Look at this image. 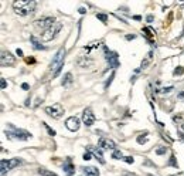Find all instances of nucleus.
I'll return each instance as SVG.
<instances>
[{
  "label": "nucleus",
  "mask_w": 184,
  "mask_h": 176,
  "mask_svg": "<svg viewBox=\"0 0 184 176\" xmlns=\"http://www.w3.org/2000/svg\"><path fill=\"white\" fill-rule=\"evenodd\" d=\"M37 4L34 0H16L13 1V9L18 16H30L35 12Z\"/></svg>",
  "instance_id": "1"
},
{
  "label": "nucleus",
  "mask_w": 184,
  "mask_h": 176,
  "mask_svg": "<svg viewBox=\"0 0 184 176\" xmlns=\"http://www.w3.org/2000/svg\"><path fill=\"white\" fill-rule=\"evenodd\" d=\"M65 53H67V50H65L64 47H61V48L57 51V54L54 55V58L51 60L50 72H51V75H52V78L58 77L60 71H61V68H62V65H64V60H65Z\"/></svg>",
  "instance_id": "2"
},
{
  "label": "nucleus",
  "mask_w": 184,
  "mask_h": 176,
  "mask_svg": "<svg viewBox=\"0 0 184 176\" xmlns=\"http://www.w3.org/2000/svg\"><path fill=\"white\" fill-rule=\"evenodd\" d=\"M9 128L12 131H4L6 136L9 139H17V141H27V139H31V134L29 131H24V129H18L16 128L13 123H9Z\"/></svg>",
  "instance_id": "3"
},
{
  "label": "nucleus",
  "mask_w": 184,
  "mask_h": 176,
  "mask_svg": "<svg viewBox=\"0 0 184 176\" xmlns=\"http://www.w3.org/2000/svg\"><path fill=\"white\" fill-rule=\"evenodd\" d=\"M61 27H62V24H61L60 21H57L54 26H51L50 29H47L45 31L41 33V40H43V41H51L52 38L57 37V34H58L60 30H61Z\"/></svg>",
  "instance_id": "4"
},
{
  "label": "nucleus",
  "mask_w": 184,
  "mask_h": 176,
  "mask_svg": "<svg viewBox=\"0 0 184 176\" xmlns=\"http://www.w3.org/2000/svg\"><path fill=\"white\" fill-rule=\"evenodd\" d=\"M23 160L18 158H12V159H1L0 162V166H1V176L6 175V172H9L10 169L16 168L18 165H21Z\"/></svg>",
  "instance_id": "5"
},
{
  "label": "nucleus",
  "mask_w": 184,
  "mask_h": 176,
  "mask_svg": "<svg viewBox=\"0 0 184 176\" xmlns=\"http://www.w3.org/2000/svg\"><path fill=\"white\" fill-rule=\"evenodd\" d=\"M103 51H105V58H106L108 64H109L112 68H117V67L120 65V63H119V55H117V53L112 51V50H109L106 46L103 47Z\"/></svg>",
  "instance_id": "6"
},
{
  "label": "nucleus",
  "mask_w": 184,
  "mask_h": 176,
  "mask_svg": "<svg viewBox=\"0 0 184 176\" xmlns=\"http://www.w3.org/2000/svg\"><path fill=\"white\" fill-rule=\"evenodd\" d=\"M44 111H45V114L48 117L54 118V119H58V118H61L64 115V108H62L61 104H52V105L47 106Z\"/></svg>",
  "instance_id": "7"
},
{
  "label": "nucleus",
  "mask_w": 184,
  "mask_h": 176,
  "mask_svg": "<svg viewBox=\"0 0 184 176\" xmlns=\"http://www.w3.org/2000/svg\"><path fill=\"white\" fill-rule=\"evenodd\" d=\"M55 23H57V20L54 17H41V18H38V20L34 21V26H35L37 29L45 31L47 29H50L51 26H54Z\"/></svg>",
  "instance_id": "8"
},
{
  "label": "nucleus",
  "mask_w": 184,
  "mask_h": 176,
  "mask_svg": "<svg viewBox=\"0 0 184 176\" xmlns=\"http://www.w3.org/2000/svg\"><path fill=\"white\" fill-rule=\"evenodd\" d=\"M0 64H1V67H13L16 64V57L10 51H1Z\"/></svg>",
  "instance_id": "9"
},
{
  "label": "nucleus",
  "mask_w": 184,
  "mask_h": 176,
  "mask_svg": "<svg viewBox=\"0 0 184 176\" xmlns=\"http://www.w3.org/2000/svg\"><path fill=\"white\" fill-rule=\"evenodd\" d=\"M82 122L86 126H92L95 123V115H94L91 108H85L84 109V112H82Z\"/></svg>",
  "instance_id": "10"
},
{
  "label": "nucleus",
  "mask_w": 184,
  "mask_h": 176,
  "mask_svg": "<svg viewBox=\"0 0 184 176\" xmlns=\"http://www.w3.org/2000/svg\"><path fill=\"white\" fill-rule=\"evenodd\" d=\"M65 126H67L71 132H77V131L79 129V126H81L79 118H77V117H69L67 121H65Z\"/></svg>",
  "instance_id": "11"
},
{
  "label": "nucleus",
  "mask_w": 184,
  "mask_h": 176,
  "mask_svg": "<svg viewBox=\"0 0 184 176\" xmlns=\"http://www.w3.org/2000/svg\"><path fill=\"white\" fill-rule=\"evenodd\" d=\"M98 146H99V149H112V151L116 149V143L112 141V139L105 138V136H102L99 141H98Z\"/></svg>",
  "instance_id": "12"
},
{
  "label": "nucleus",
  "mask_w": 184,
  "mask_h": 176,
  "mask_svg": "<svg viewBox=\"0 0 184 176\" xmlns=\"http://www.w3.org/2000/svg\"><path fill=\"white\" fill-rule=\"evenodd\" d=\"M86 149H88V151H89V152L95 156V158L99 160V163H102V165L105 163V159H103V156H102V151H100V149H98V148H92V146H88Z\"/></svg>",
  "instance_id": "13"
},
{
  "label": "nucleus",
  "mask_w": 184,
  "mask_h": 176,
  "mask_svg": "<svg viewBox=\"0 0 184 176\" xmlns=\"http://www.w3.org/2000/svg\"><path fill=\"white\" fill-rule=\"evenodd\" d=\"M62 169H64V172L67 173L68 176H72L74 175V172H75V166L72 165V160L68 158L67 159V162L64 163V166H62Z\"/></svg>",
  "instance_id": "14"
},
{
  "label": "nucleus",
  "mask_w": 184,
  "mask_h": 176,
  "mask_svg": "<svg viewBox=\"0 0 184 176\" xmlns=\"http://www.w3.org/2000/svg\"><path fill=\"white\" fill-rule=\"evenodd\" d=\"M82 172L85 176H99V171L95 166H85L82 168Z\"/></svg>",
  "instance_id": "15"
},
{
  "label": "nucleus",
  "mask_w": 184,
  "mask_h": 176,
  "mask_svg": "<svg viewBox=\"0 0 184 176\" xmlns=\"http://www.w3.org/2000/svg\"><path fill=\"white\" fill-rule=\"evenodd\" d=\"M30 43L33 44V47L35 48V50H45V47L38 41V38H37L35 35H30Z\"/></svg>",
  "instance_id": "16"
},
{
  "label": "nucleus",
  "mask_w": 184,
  "mask_h": 176,
  "mask_svg": "<svg viewBox=\"0 0 184 176\" xmlns=\"http://www.w3.org/2000/svg\"><path fill=\"white\" fill-rule=\"evenodd\" d=\"M72 83V74L71 72H67L64 77H62V81H61V84L64 85V87H67V85H69Z\"/></svg>",
  "instance_id": "17"
},
{
  "label": "nucleus",
  "mask_w": 184,
  "mask_h": 176,
  "mask_svg": "<svg viewBox=\"0 0 184 176\" xmlns=\"http://www.w3.org/2000/svg\"><path fill=\"white\" fill-rule=\"evenodd\" d=\"M37 173L41 176H58L57 173H54V172H51L48 169H45V168H40L38 171H37Z\"/></svg>",
  "instance_id": "18"
},
{
  "label": "nucleus",
  "mask_w": 184,
  "mask_h": 176,
  "mask_svg": "<svg viewBox=\"0 0 184 176\" xmlns=\"http://www.w3.org/2000/svg\"><path fill=\"white\" fill-rule=\"evenodd\" d=\"M147 131H145L143 134H140V136H137V143H140V145H143V143H146L147 142Z\"/></svg>",
  "instance_id": "19"
},
{
  "label": "nucleus",
  "mask_w": 184,
  "mask_h": 176,
  "mask_svg": "<svg viewBox=\"0 0 184 176\" xmlns=\"http://www.w3.org/2000/svg\"><path fill=\"white\" fill-rule=\"evenodd\" d=\"M167 166H174L176 169H179V163H177V160H176V156L174 155H171L170 156V159H168V162L166 163Z\"/></svg>",
  "instance_id": "20"
},
{
  "label": "nucleus",
  "mask_w": 184,
  "mask_h": 176,
  "mask_svg": "<svg viewBox=\"0 0 184 176\" xmlns=\"http://www.w3.org/2000/svg\"><path fill=\"white\" fill-rule=\"evenodd\" d=\"M43 126L47 129V132H48V135H50V136H54V135H55V131H54L52 128H50V126H48V123L43 122Z\"/></svg>",
  "instance_id": "21"
},
{
  "label": "nucleus",
  "mask_w": 184,
  "mask_h": 176,
  "mask_svg": "<svg viewBox=\"0 0 184 176\" xmlns=\"http://www.w3.org/2000/svg\"><path fill=\"white\" fill-rule=\"evenodd\" d=\"M112 158H113V159H123V155H122V152H120V151L115 149V151L112 152Z\"/></svg>",
  "instance_id": "22"
},
{
  "label": "nucleus",
  "mask_w": 184,
  "mask_h": 176,
  "mask_svg": "<svg viewBox=\"0 0 184 176\" xmlns=\"http://www.w3.org/2000/svg\"><path fill=\"white\" fill-rule=\"evenodd\" d=\"M167 152V146H159L157 149H156V153L157 155H164Z\"/></svg>",
  "instance_id": "23"
},
{
  "label": "nucleus",
  "mask_w": 184,
  "mask_h": 176,
  "mask_svg": "<svg viewBox=\"0 0 184 176\" xmlns=\"http://www.w3.org/2000/svg\"><path fill=\"white\" fill-rule=\"evenodd\" d=\"M173 74H174V75H183L184 74V67H181V65H180V67H176L174 71H173Z\"/></svg>",
  "instance_id": "24"
},
{
  "label": "nucleus",
  "mask_w": 184,
  "mask_h": 176,
  "mask_svg": "<svg viewBox=\"0 0 184 176\" xmlns=\"http://www.w3.org/2000/svg\"><path fill=\"white\" fill-rule=\"evenodd\" d=\"M96 18L100 20L102 23H106V21H108V16H106V14H103V13H96Z\"/></svg>",
  "instance_id": "25"
},
{
  "label": "nucleus",
  "mask_w": 184,
  "mask_h": 176,
  "mask_svg": "<svg viewBox=\"0 0 184 176\" xmlns=\"http://www.w3.org/2000/svg\"><path fill=\"white\" fill-rule=\"evenodd\" d=\"M143 33L147 35V38H150L151 35L154 34V33H153V30H151V29H149V27H145V29H143Z\"/></svg>",
  "instance_id": "26"
},
{
  "label": "nucleus",
  "mask_w": 184,
  "mask_h": 176,
  "mask_svg": "<svg viewBox=\"0 0 184 176\" xmlns=\"http://www.w3.org/2000/svg\"><path fill=\"white\" fill-rule=\"evenodd\" d=\"M113 77H115V72H112V74H111V77L108 78V81L105 83V89H108V87L111 85V83H112V80H113Z\"/></svg>",
  "instance_id": "27"
},
{
  "label": "nucleus",
  "mask_w": 184,
  "mask_h": 176,
  "mask_svg": "<svg viewBox=\"0 0 184 176\" xmlns=\"http://www.w3.org/2000/svg\"><path fill=\"white\" fill-rule=\"evenodd\" d=\"M82 159H84V160H89V159H92V153H91L89 151H86V152L84 153V156H82Z\"/></svg>",
  "instance_id": "28"
},
{
  "label": "nucleus",
  "mask_w": 184,
  "mask_h": 176,
  "mask_svg": "<svg viewBox=\"0 0 184 176\" xmlns=\"http://www.w3.org/2000/svg\"><path fill=\"white\" fill-rule=\"evenodd\" d=\"M0 87H1V89H6V87H7V83H6V80L3 77L0 78Z\"/></svg>",
  "instance_id": "29"
},
{
  "label": "nucleus",
  "mask_w": 184,
  "mask_h": 176,
  "mask_svg": "<svg viewBox=\"0 0 184 176\" xmlns=\"http://www.w3.org/2000/svg\"><path fill=\"white\" fill-rule=\"evenodd\" d=\"M123 160H125L126 163H133V162H134V159L132 158V156H125V158H123Z\"/></svg>",
  "instance_id": "30"
},
{
  "label": "nucleus",
  "mask_w": 184,
  "mask_h": 176,
  "mask_svg": "<svg viewBox=\"0 0 184 176\" xmlns=\"http://www.w3.org/2000/svg\"><path fill=\"white\" fill-rule=\"evenodd\" d=\"M21 88H23L24 91H29V89H30V85H29L27 83H23V84H21Z\"/></svg>",
  "instance_id": "31"
},
{
  "label": "nucleus",
  "mask_w": 184,
  "mask_h": 176,
  "mask_svg": "<svg viewBox=\"0 0 184 176\" xmlns=\"http://www.w3.org/2000/svg\"><path fill=\"white\" fill-rule=\"evenodd\" d=\"M171 89H173V87H167V88H163V89H162V92H163V94H166V92H170V91H171Z\"/></svg>",
  "instance_id": "32"
},
{
  "label": "nucleus",
  "mask_w": 184,
  "mask_h": 176,
  "mask_svg": "<svg viewBox=\"0 0 184 176\" xmlns=\"http://www.w3.org/2000/svg\"><path fill=\"white\" fill-rule=\"evenodd\" d=\"M26 61H27L29 64H34V63H35V60H34L33 57H30V58H26Z\"/></svg>",
  "instance_id": "33"
},
{
  "label": "nucleus",
  "mask_w": 184,
  "mask_h": 176,
  "mask_svg": "<svg viewBox=\"0 0 184 176\" xmlns=\"http://www.w3.org/2000/svg\"><path fill=\"white\" fill-rule=\"evenodd\" d=\"M133 38H136V35L134 34H128L126 35V40H133Z\"/></svg>",
  "instance_id": "34"
},
{
  "label": "nucleus",
  "mask_w": 184,
  "mask_h": 176,
  "mask_svg": "<svg viewBox=\"0 0 184 176\" xmlns=\"http://www.w3.org/2000/svg\"><path fill=\"white\" fill-rule=\"evenodd\" d=\"M16 53H17V55H18V57H23V50L17 48V50H16Z\"/></svg>",
  "instance_id": "35"
},
{
  "label": "nucleus",
  "mask_w": 184,
  "mask_h": 176,
  "mask_svg": "<svg viewBox=\"0 0 184 176\" xmlns=\"http://www.w3.org/2000/svg\"><path fill=\"white\" fill-rule=\"evenodd\" d=\"M153 14H149V16H147V17H146V20H147V21H149V23H151V21H153Z\"/></svg>",
  "instance_id": "36"
},
{
  "label": "nucleus",
  "mask_w": 184,
  "mask_h": 176,
  "mask_svg": "<svg viewBox=\"0 0 184 176\" xmlns=\"http://www.w3.org/2000/svg\"><path fill=\"white\" fill-rule=\"evenodd\" d=\"M78 10H79V13H81V14H85V12H86L84 7H81V9H78Z\"/></svg>",
  "instance_id": "37"
},
{
  "label": "nucleus",
  "mask_w": 184,
  "mask_h": 176,
  "mask_svg": "<svg viewBox=\"0 0 184 176\" xmlns=\"http://www.w3.org/2000/svg\"><path fill=\"white\" fill-rule=\"evenodd\" d=\"M24 105H26V106H29V105H30V98H27V100H26V102H24Z\"/></svg>",
  "instance_id": "38"
},
{
  "label": "nucleus",
  "mask_w": 184,
  "mask_h": 176,
  "mask_svg": "<svg viewBox=\"0 0 184 176\" xmlns=\"http://www.w3.org/2000/svg\"><path fill=\"white\" fill-rule=\"evenodd\" d=\"M179 97H180V98H184V91H183V92H180V94H179Z\"/></svg>",
  "instance_id": "39"
},
{
  "label": "nucleus",
  "mask_w": 184,
  "mask_h": 176,
  "mask_svg": "<svg viewBox=\"0 0 184 176\" xmlns=\"http://www.w3.org/2000/svg\"><path fill=\"white\" fill-rule=\"evenodd\" d=\"M134 20H142V17H140V16H134Z\"/></svg>",
  "instance_id": "40"
},
{
  "label": "nucleus",
  "mask_w": 184,
  "mask_h": 176,
  "mask_svg": "<svg viewBox=\"0 0 184 176\" xmlns=\"http://www.w3.org/2000/svg\"><path fill=\"white\" fill-rule=\"evenodd\" d=\"M170 176H183V173H179V175H170Z\"/></svg>",
  "instance_id": "41"
},
{
  "label": "nucleus",
  "mask_w": 184,
  "mask_h": 176,
  "mask_svg": "<svg viewBox=\"0 0 184 176\" xmlns=\"http://www.w3.org/2000/svg\"><path fill=\"white\" fill-rule=\"evenodd\" d=\"M147 176H154V175H147Z\"/></svg>",
  "instance_id": "42"
}]
</instances>
